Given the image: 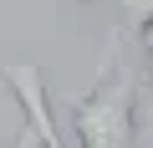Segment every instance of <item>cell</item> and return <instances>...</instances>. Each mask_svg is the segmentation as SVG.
Segmentation results:
<instances>
[{"label":"cell","mask_w":153,"mask_h":148,"mask_svg":"<svg viewBox=\"0 0 153 148\" xmlns=\"http://www.w3.org/2000/svg\"><path fill=\"white\" fill-rule=\"evenodd\" d=\"M71 128L82 148H128L133 123H138V82L128 71H107L92 92L66 97Z\"/></svg>","instance_id":"1"},{"label":"cell","mask_w":153,"mask_h":148,"mask_svg":"<svg viewBox=\"0 0 153 148\" xmlns=\"http://www.w3.org/2000/svg\"><path fill=\"white\" fill-rule=\"evenodd\" d=\"M0 77L10 82L16 102L26 107V123H31V133L41 138V148H61V138H56V128H51V107H46V82H41V71H36V66H0Z\"/></svg>","instance_id":"2"},{"label":"cell","mask_w":153,"mask_h":148,"mask_svg":"<svg viewBox=\"0 0 153 148\" xmlns=\"http://www.w3.org/2000/svg\"><path fill=\"white\" fill-rule=\"evenodd\" d=\"M148 26H153V0H117V41L143 36Z\"/></svg>","instance_id":"3"},{"label":"cell","mask_w":153,"mask_h":148,"mask_svg":"<svg viewBox=\"0 0 153 148\" xmlns=\"http://www.w3.org/2000/svg\"><path fill=\"white\" fill-rule=\"evenodd\" d=\"M138 41H143V51H148V77H153V26H148V31H143Z\"/></svg>","instance_id":"4"},{"label":"cell","mask_w":153,"mask_h":148,"mask_svg":"<svg viewBox=\"0 0 153 148\" xmlns=\"http://www.w3.org/2000/svg\"><path fill=\"white\" fill-rule=\"evenodd\" d=\"M16 148H41V138H36V133H31V128H26V133H21V138H16Z\"/></svg>","instance_id":"5"}]
</instances>
